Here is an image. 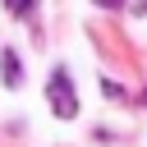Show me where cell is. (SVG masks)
Instances as JSON below:
<instances>
[{"instance_id": "cell-1", "label": "cell", "mask_w": 147, "mask_h": 147, "mask_svg": "<svg viewBox=\"0 0 147 147\" xmlns=\"http://www.w3.org/2000/svg\"><path fill=\"white\" fill-rule=\"evenodd\" d=\"M46 101H51V110H55L60 119H74V115H78V92H74V83H69L64 69L51 74V83H46Z\"/></svg>"}, {"instance_id": "cell-2", "label": "cell", "mask_w": 147, "mask_h": 147, "mask_svg": "<svg viewBox=\"0 0 147 147\" xmlns=\"http://www.w3.org/2000/svg\"><path fill=\"white\" fill-rule=\"evenodd\" d=\"M0 64H5V87H18V83H23V69H18V55H14V51H5V55H0Z\"/></svg>"}, {"instance_id": "cell-3", "label": "cell", "mask_w": 147, "mask_h": 147, "mask_svg": "<svg viewBox=\"0 0 147 147\" xmlns=\"http://www.w3.org/2000/svg\"><path fill=\"white\" fill-rule=\"evenodd\" d=\"M9 5V14H32V0H5Z\"/></svg>"}, {"instance_id": "cell-4", "label": "cell", "mask_w": 147, "mask_h": 147, "mask_svg": "<svg viewBox=\"0 0 147 147\" xmlns=\"http://www.w3.org/2000/svg\"><path fill=\"white\" fill-rule=\"evenodd\" d=\"M101 92H106V96H124V87H119V83H110V78H101Z\"/></svg>"}, {"instance_id": "cell-5", "label": "cell", "mask_w": 147, "mask_h": 147, "mask_svg": "<svg viewBox=\"0 0 147 147\" xmlns=\"http://www.w3.org/2000/svg\"><path fill=\"white\" fill-rule=\"evenodd\" d=\"M92 5H101V9H119L124 0H92Z\"/></svg>"}]
</instances>
